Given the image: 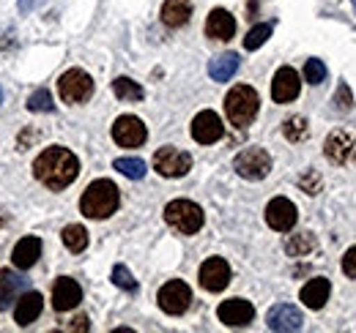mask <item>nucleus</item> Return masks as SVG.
<instances>
[{
  "label": "nucleus",
  "instance_id": "9",
  "mask_svg": "<svg viewBox=\"0 0 356 333\" xmlns=\"http://www.w3.org/2000/svg\"><path fill=\"white\" fill-rule=\"evenodd\" d=\"M323 153H326V159H329L332 164H348V162H354L356 137L351 131H346V128L332 131V134L326 137V142H323Z\"/></svg>",
  "mask_w": 356,
  "mask_h": 333
},
{
  "label": "nucleus",
  "instance_id": "18",
  "mask_svg": "<svg viewBox=\"0 0 356 333\" xmlns=\"http://www.w3.org/2000/svg\"><path fill=\"white\" fill-rule=\"evenodd\" d=\"M44 309V298L39 295L36 290H25L19 298H17V309H14V320L19 328H28L33 320H39Z\"/></svg>",
  "mask_w": 356,
  "mask_h": 333
},
{
  "label": "nucleus",
  "instance_id": "2",
  "mask_svg": "<svg viewBox=\"0 0 356 333\" xmlns=\"http://www.w3.org/2000/svg\"><path fill=\"white\" fill-rule=\"evenodd\" d=\"M118 205H121L118 186L113 180H107V178L93 180L88 189H86L83 200H80V210L88 219H110L118 210Z\"/></svg>",
  "mask_w": 356,
  "mask_h": 333
},
{
  "label": "nucleus",
  "instance_id": "38",
  "mask_svg": "<svg viewBox=\"0 0 356 333\" xmlns=\"http://www.w3.org/2000/svg\"><path fill=\"white\" fill-rule=\"evenodd\" d=\"M47 0H19V11L22 14H28V11H33V8H42Z\"/></svg>",
  "mask_w": 356,
  "mask_h": 333
},
{
  "label": "nucleus",
  "instance_id": "25",
  "mask_svg": "<svg viewBox=\"0 0 356 333\" xmlns=\"http://www.w3.org/2000/svg\"><path fill=\"white\" fill-rule=\"evenodd\" d=\"M60 238H63V246L69 251H74V254L88 249V230L83 224H69Z\"/></svg>",
  "mask_w": 356,
  "mask_h": 333
},
{
  "label": "nucleus",
  "instance_id": "13",
  "mask_svg": "<svg viewBox=\"0 0 356 333\" xmlns=\"http://www.w3.org/2000/svg\"><path fill=\"white\" fill-rule=\"evenodd\" d=\"M296 219H299V210H296V205L288 197H274L266 205V224L271 230H277V232L293 230Z\"/></svg>",
  "mask_w": 356,
  "mask_h": 333
},
{
  "label": "nucleus",
  "instance_id": "16",
  "mask_svg": "<svg viewBox=\"0 0 356 333\" xmlns=\"http://www.w3.org/2000/svg\"><path fill=\"white\" fill-rule=\"evenodd\" d=\"M299 90H302V80H299L296 69L282 66V69L274 74V83H271V99H274L277 104H288V101H293V99L299 96Z\"/></svg>",
  "mask_w": 356,
  "mask_h": 333
},
{
  "label": "nucleus",
  "instance_id": "39",
  "mask_svg": "<svg viewBox=\"0 0 356 333\" xmlns=\"http://www.w3.org/2000/svg\"><path fill=\"white\" fill-rule=\"evenodd\" d=\"M3 224H6V216H3V213H0V227H3Z\"/></svg>",
  "mask_w": 356,
  "mask_h": 333
},
{
  "label": "nucleus",
  "instance_id": "19",
  "mask_svg": "<svg viewBox=\"0 0 356 333\" xmlns=\"http://www.w3.org/2000/svg\"><path fill=\"white\" fill-rule=\"evenodd\" d=\"M236 33V19L230 11L225 8H214L209 17H206V36L214 39V42H230Z\"/></svg>",
  "mask_w": 356,
  "mask_h": 333
},
{
  "label": "nucleus",
  "instance_id": "37",
  "mask_svg": "<svg viewBox=\"0 0 356 333\" xmlns=\"http://www.w3.org/2000/svg\"><path fill=\"white\" fill-rule=\"evenodd\" d=\"M88 328H90V323H88V317H86V314H80V317L69 320V325H63V331H80V333H86Z\"/></svg>",
  "mask_w": 356,
  "mask_h": 333
},
{
  "label": "nucleus",
  "instance_id": "1",
  "mask_svg": "<svg viewBox=\"0 0 356 333\" xmlns=\"http://www.w3.org/2000/svg\"><path fill=\"white\" fill-rule=\"evenodd\" d=\"M33 175L39 183H44L47 189L60 191L66 186H72L80 175V162L72 151L66 148H47L39 153V159L33 162Z\"/></svg>",
  "mask_w": 356,
  "mask_h": 333
},
{
  "label": "nucleus",
  "instance_id": "27",
  "mask_svg": "<svg viewBox=\"0 0 356 333\" xmlns=\"http://www.w3.org/2000/svg\"><path fill=\"white\" fill-rule=\"evenodd\" d=\"M113 93H115L121 101H143V96H145V90L134 83V80H129V77H118V80L113 83Z\"/></svg>",
  "mask_w": 356,
  "mask_h": 333
},
{
  "label": "nucleus",
  "instance_id": "23",
  "mask_svg": "<svg viewBox=\"0 0 356 333\" xmlns=\"http://www.w3.org/2000/svg\"><path fill=\"white\" fill-rule=\"evenodd\" d=\"M192 17V0H165L162 6V22L168 28H184Z\"/></svg>",
  "mask_w": 356,
  "mask_h": 333
},
{
  "label": "nucleus",
  "instance_id": "26",
  "mask_svg": "<svg viewBox=\"0 0 356 333\" xmlns=\"http://www.w3.org/2000/svg\"><path fill=\"white\" fill-rule=\"evenodd\" d=\"M113 166L121 172V175H127L129 180H140V178H145V172H148V166L143 159H137V156H121V159H115Z\"/></svg>",
  "mask_w": 356,
  "mask_h": 333
},
{
  "label": "nucleus",
  "instance_id": "35",
  "mask_svg": "<svg viewBox=\"0 0 356 333\" xmlns=\"http://www.w3.org/2000/svg\"><path fill=\"white\" fill-rule=\"evenodd\" d=\"M299 186H302L307 194H318V191H321V175H318L315 169L305 172V175L299 178Z\"/></svg>",
  "mask_w": 356,
  "mask_h": 333
},
{
  "label": "nucleus",
  "instance_id": "40",
  "mask_svg": "<svg viewBox=\"0 0 356 333\" xmlns=\"http://www.w3.org/2000/svg\"><path fill=\"white\" fill-rule=\"evenodd\" d=\"M0 104H3V87H0Z\"/></svg>",
  "mask_w": 356,
  "mask_h": 333
},
{
  "label": "nucleus",
  "instance_id": "3",
  "mask_svg": "<svg viewBox=\"0 0 356 333\" xmlns=\"http://www.w3.org/2000/svg\"><path fill=\"white\" fill-rule=\"evenodd\" d=\"M258 110H261V96L250 85H236L225 96V115H227L230 123L238 126V128L252 123L255 115H258Z\"/></svg>",
  "mask_w": 356,
  "mask_h": 333
},
{
  "label": "nucleus",
  "instance_id": "17",
  "mask_svg": "<svg viewBox=\"0 0 356 333\" xmlns=\"http://www.w3.org/2000/svg\"><path fill=\"white\" fill-rule=\"evenodd\" d=\"M83 300V287L69 279V276H60L55 284H52V309L55 311H72L77 309Z\"/></svg>",
  "mask_w": 356,
  "mask_h": 333
},
{
  "label": "nucleus",
  "instance_id": "34",
  "mask_svg": "<svg viewBox=\"0 0 356 333\" xmlns=\"http://www.w3.org/2000/svg\"><path fill=\"white\" fill-rule=\"evenodd\" d=\"M334 107H337V112H348L354 107V96H351V90H348L346 83L340 85L337 93H334Z\"/></svg>",
  "mask_w": 356,
  "mask_h": 333
},
{
  "label": "nucleus",
  "instance_id": "7",
  "mask_svg": "<svg viewBox=\"0 0 356 333\" xmlns=\"http://www.w3.org/2000/svg\"><path fill=\"white\" fill-rule=\"evenodd\" d=\"M154 169L162 175V178H184L189 169H192V156L186 151H178V148H159L154 153Z\"/></svg>",
  "mask_w": 356,
  "mask_h": 333
},
{
  "label": "nucleus",
  "instance_id": "31",
  "mask_svg": "<svg viewBox=\"0 0 356 333\" xmlns=\"http://www.w3.org/2000/svg\"><path fill=\"white\" fill-rule=\"evenodd\" d=\"M28 110H31V112H52V110H55L52 93H49L47 87L33 90V93H31V99H28Z\"/></svg>",
  "mask_w": 356,
  "mask_h": 333
},
{
  "label": "nucleus",
  "instance_id": "6",
  "mask_svg": "<svg viewBox=\"0 0 356 333\" xmlns=\"http://www.w3.org/2000/svg\"><path fill=\"white\" fill-rule=\"evenodd\" d=\"M233 169L244 180H264L268 172H271V156H268L264 148H244L233 159Z\"/></svg>",
  "mask_w": 356,
  "mask_h": 333
},
{
  "label": "nucleus",
  "instance_id": "11",
  "mask_svg": "<svg viewBox=\"0 0 356 333\" xmlns=\"http://www.w3.org/2000/svg\"><path fill=\"white\" fill-rule=\"evenodd\" d=\"M197 282H200V287L206 292H222L230 284V265L225 262L222 257H209L200 265Z\"/></svg>",
  "mask_w": 356,
  "mask_h": 333
},
{
  "label": "nucleus",
  "instance_id": "29",
  "mask_svg": "<svg viewBox=\"0 0 356 333\" xmlns=\"http://www.w3.org/2000/svg\"><path fill=\"white\" fill-rule=\"evenodd\" d=\"M282 134H285L288 142H305L310 137V128H307V121L302 115H293L282 123Z\"/></svg>",
  "mask_w": 356,
  "mask_h": 333
},
{
  "label": "nucleus",
  "instance_id": "14",
  "mask_svg": "<svg viewBox=\"0 0 356 333\" xmlns=\"http://www.w3.org/2000/svg\"><path fill=\"white\" fill-rule=\"evenodd\" d=\"M189 131H192V139H195V142H200V145H211V142L222 139L225 126H222V118H220L217 112L203 110V112L195 115V121H192V128H189Z\"/></svg>",
  "mask_w": 356,
  "mask_h": 333
},
{
  "label": "nucleus",
  "instance_id": "10",
  "mask_svg": "<svg viewBox=\"0 0 356 333\" xmlns=\"http://www.w3.org/2000/svg\"><path fill=\"white\" fill-rule=\"evenodd\" d=\"M113 139L121 148H140L148 139V128L137 115H121L113 123Z\"/></svg>",
  "mask_w": 356,
  "mask_h": 333
},
{
  "label": "nucleus",
  "instance_id": "20",
  "mask_svg": "<svg viewBox=\"0 0 356 333\" xmlns=\"http://www.w3.org/2000/svg\"><path fill=\"white\" fill-rule=\"evenodd\" d=\"M329 292H332V284H329V279H323V276H315L310 279L302 292H299V298H302V303L312 309V311H318V309H323L326 306V300H329Z\"/></svg>",
  "mask_w": 356,
  "mask_h": 333
},
{
  "label": "nucleus",
  "instance_id": "28",
  "mask_svg": "<svg viewBox=\"0 0 356 333\" xmlns=\"http://www.w3.org/2000/svg\"><path fill=\"white\" fill-rule=\"evenodd\" d=\"M312 249H315L312 232H299V235H291V238L285 241V251H288L291 257H307Z\"/></svg>",
  "mask_w": 356,
  "mask_h": 333
},
{
  "label": "nucleus",
  "instance_id": "5",
  "mask_svg": "<svg viewBox=\"0 0 356 333\" xmlns=\"http://www.w3.org/2000/svg\"><path fill=\"white\" fill-rule=\"evenodd\" d=\"M58 93L66 104H83L93 96V80L83 69H69L60 80H58Z\"/></svg>",
  "mask_w": 356,
  "mask_h": 333
},
{
  "label": "nucleus",
  "instance_id": "30",
  "mask_svg": "<svg viewBox=\"0 0 356 333\" xmlns=\"http://www.w3.org/2000/svg\"><path fill=\"white\" fill-rule=\"evenodd\" d=\"M271 31H274V25L271 22H264V25H255L250 33H247V39H244V49H261L264 44L268 42V36H271Z\"/></svg>",
  "mask_w": 356,
  "mask_h": 333
},
{
  "label": "nucleus",
  "instance_id": "8",
  "mask_svg": "<svg viewBox=\"0 0 356 333\" xmlns=\"http://www.w3.org/2000/svg\"><path fill=\"white\" fill-rule=\"evenodd\" d=\"M156 300H159V309L165 311V314H184L186 309H189V303H192V290H189V284L186 282H181V279H173V282H168L159 295H156Z\"/></svg>",
  "mask_w": 356,
  "mask_h": 333
},
{
  "label": "nucleus",
  "instance_id": "36",
  "mask_svg": "<svg viewBox=\"0 0 356 333\" xmlns=\"http://www.w3.org/2000/svg\"><path fill=\"white\" fill-rule=\"evenodd\" d=\"M343 273L348 276V279H356V246L343 254Z\"/></svg>",
  "mask_w": 356,
  "mask_h": 333
},
{
  "label": "nucleus",
  "instance_id": "4",
  "mask_svg": "<svg viewBox=\"0 0 356 333\" xmlns=\"http://www.w3.org/2000/svg\"><path fill=\"white\" fill-rule=\"evenodd\" d=\"M165 221L181 235H195L203 230L206 216H203V208L195 205L192 200H173L165 205Z\"/></svg>",
  "mask_w": 356,
  "mask_h": 333
},
{
  "label": "nucleus",
  "instance_id": "15",
  "mask_svg": "<svg viewBox=\"0 0 356 333\" xmlns=\"http://www.w3.org/2000/svg\"><path fill=\"white\" fill-rule=\"evenodd\" d=\"M266 325L268 331H302L305 328V317H302V311L296 309V306H291V303H277V306H271L266 314Z\"/></svg>",
  "mask_w": 356,
  "mask_h": 333
},
{
  "label": "nucleus",
  "instance_id": "12",
  "mask_svg": "<svg viewBox=\"0 0 356 333\" xmlns=\"http://www.w3.org/2000/svg\"><path fill=\"white\" fill-rule=\"evenodd\" d=\"M217 317L220 323H225L227 328H244L252 323L255 317V306L244 298H230V300H222L220 309H217Z\"/></svg>",
  "mask_w": 356,
  "mask_h": 333
},
{
  "label": "nucleus",
  "instance_id": "22",
  "mask_svg": "<svg viewBox=\"0 0 356 333\" xmlns=\"http://www.w3.org/2000/svg\"><path fill=\"white\" fill-rule=\"evenodd\" d=\"M25 290H28L25 276H17L11 271H0V311H6L11 306V300H17Z\"/></svg>",
  "mask_w": 356,
  "mask_h": 333
},
{
  "label": "nucleus",
  "instance_id": "21",
  "mask_svg": "<svg viewBox=\"0 0 356 333\" xmlns=\"http://www.w3.org/2000/svg\"><path fill=\"white\" fill-rule=\"evenodd\" d=\"M39 257H42V241L39 238H22L14 251H11V262L19 268V271H28V268H33L36 262H39Z\"/></svg>",
  "mask_w": 356,
  "mask_h": 333
},
{
  "label": "nucleus",
  "instance_id": "41",
  "mask_svg": "<svg viewBox=\"0 0 356 333\" xmlns=\"http://www.w3.org/2000/svg\"><path fill=\"white\" fill-rule=\"evenodd\" d=\"M351 3H354V11H356V0H351Z\"/></svg>",
  "mask_w": 356,
  "mask_h": 333
},
{
  "label": "nucleus",
  "instance_id": "33",
  "mask_svg": "<svg viewBox=\"0 0 356 333\" xmlns=\"http://www.w3.org/2000/svg\"><path fill=\"white\" fill-rule=\"evenodd\" d=\"M305 80L310 85H321L326 80V66H323V60H318V58H310L307 63H305Z\"/></svg>",
  "mask_w": 356,
  "mask_h": 333
},
{
  "label": "nucleus",
  "instance_id": "32",
  "mask_svg": "<svg viewBox=\"0 0 356 333\" xmlns=\"http://www.w3.org/2000/svg\"><path fill=\"white\" fill-rule=\"evenodd\" d=\"M110 279H113V284H115V287H121V290H127V292L137 290V282H134V276L129 273V268H127V265H115Z\"/></svg>",
  "mask_w": 356,
  "mask_h": 333
},
{
  "label": "nucleus",
  "instance_id": "24",
  "mask_svg": "<svg viewBox=\"0 0 356 333\" xmlns=\"http://www.w3.org/2000/svg\"><path fill=\"white\" fill-rule=\"evenodd\" d=\"M238 55L236 52H225L220 58H214L211 63H209V77L214 80V83H227L236 71H238Z\"/></svg>",
  "mask_w": 356,
  "mask_h": 333
}]
</instances>
